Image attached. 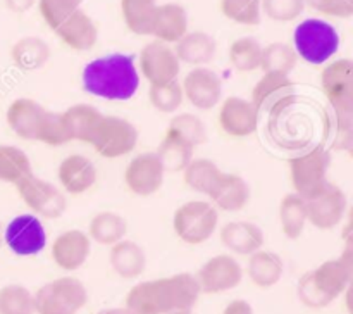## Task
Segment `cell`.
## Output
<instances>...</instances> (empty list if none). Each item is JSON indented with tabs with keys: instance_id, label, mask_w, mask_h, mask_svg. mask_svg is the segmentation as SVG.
<instances>
[{
	"instance_id": "cell-1",
	"label": "cell",
	"mask_w": 353,
	"mask_h": 314,
	"mask_svg": "<svg viewBox=\"0 0 353 314\" xmlns=\"http://www.w3.org/2000/svg\"><path fill=\"white\" fill-rule=\"evenodd\" d=\"M200 292L192 273H176L164 278L140 282L128 292L124 307L131 314H172L192 311Z\"/></svg>"
},
{
	"instance_id": "cell-2",
	"label": "cell",
	"mask_w": 353,
	"mask_h": 314,
	"mask_svg": "<svg viewBox=\"0 0 353 314\" xmlns=\"http://www.w3.org/2000/svg\"><path fill=\"white\" fill-rule=\"evenodd\" d=\"M83 88L105 100H130L140 88L137 62L128 54H109L93 59L81 75Z\"/></svg>"
},
{
	"instance_id": "cell-3",
	"label": "cell",
	"mask_w": 353,
	"mask_h": 314,
	"mask_svg": "<svg viewBox=\"0 0 353 314\" xmlns=\"http://www.w3.org/2000/svg\"><path fill=\"white\" fill-rule=\"evenodd\" d=\"M352 276V248L347 247L340 257L327 259L317 268L303 273L296 285V297L309 309H324L347 292Z\"/></svg>"
},
{
	"instance_id": "cell-4",
	"label": "cell",
	"mask_w": 353,
	"mask_h": 314,
	"mask_svg": "<svg viewBox=\"0 0 353 314\" xmlns=\"http://www.w3.org/2000/svg\"><path fill=\"white\" fill-rule=\"evenodd\" d=\"M293 48L302 61L309 64H327L340 48L336 28L319 17L303 19L293 31Z\"/></svg>"
},
{
	"instance_id": "cell-5",
	"label": "cell",
	"mask_w": 353,
	"mask_h": 314,
	"mask_svg": "<svg viewBox=\"0 0 353 314\" xmlns=\"http://www.w3.org/2000/svg\"><path fill=\"white\" fill-rule=\"evenodd\" d=\"M321 88L333 107L338 130L350 135L353 114V62L350 59L327 62L321 72Z\"/></svg>"
},
{
	"instance_id": "cell-6",
	"label": "cell",
	"mask_w": 353,
	"mask_h": 314,
	"mask_svg": "<svg viewBox=\"0 0 353 314\" xmlns=\"http://www.w3.org/2000/svg\"><path fill=\"white\" fill-rule=\"evenodd\" d=\"M88 302V290L74 276H61L45 283L34 293L37 314H78Z\"/></svg>"
},
{
	"instance_id": "cell-7",
	"label": "cell",
	"mask_w": 353,
	"mask_h": 314,
	"mask_svg": "<svg viewBox=\"0 0 353 314\" xmlns=\"http://www.w3.org/2000/svg\"><path fill=\"white\" fill-rule=\"evenodd\" d=\"M172 228L185 244L202 245L219 228V210L209 200H188L176 209Z\"/></svg>"
},
{
	"instance_id": "cell-8",
	"label": "cell",
	"mask_w": 353,
	"mask_h": 314,
	"mask_svg": "<svg viewBox=\"0 0 353 314\" xmlns=\"http://www.w3.org/2000/svg\"><path fill=\"white\" fill-rule=\"evenodd\" d=\"M331 155L324 147L310 148L290 159V181L296 195L309 199L327 185Z\"/></svg>"
},
{
	"instance_id": "cell-9",
	"label": "cell",
	"mask_w": 353,
	"mask_h": 314,
	"mask_svg": "<svg viewBox=\"0 0 353 314\" xmlns=\"http://www.w3.org/2000/svg\"><path fill=\"white\" fill-rule=\"evenodd\" d=\"M21 200L28 206V209L38 217L57 219L68 209V199L64 192L54 183L40 178L34 173L21 179L16 185Z\"/></svg>"
},
{
	"instance_id": "cell-10",
	"label": "cell",
	"mask_w": 353,
	"mask_h": 314,
	"mask_svg": "<svg viewBox=\"0 0 353 314\" xmlns=\"http://www.w3.org/2000/svg\"><path fill=\"white\" fill-rule=\"evenodd\" d=\"M138 138H140V135H138L137 126L133 123H130L124 117L103 114L90 145L102 157L117 159L131 154L137 147Z\"/></svg>"
},
{
	"instance_id": "cell-11",
	"label": "cell",
	"mask_w": 353,
	"mask_h": 314,
	"mask_svg": "<svg viewBox=\"0 0 353 314\" xmlns=\"http://www.w3.org/2000/svg\"><path fill=\"white\" fill-rule=\"evenodd\" d=\"M296 99V88L290 75H274L264 72L262 78L254 85L250 104L255 107L259 116H278L293 106Z\"/></svg>"
},
{
	"instance_id": "cell-12",
	"label": "cell",
	"mask_w": 353,
	"mask_h": 314,
	"mask_svg": "<svg viewBox=\"0 0 353 314\" xmlns=\"http://www.w3.org/2000/svg\"><path fill=\"white\" fill-rule=\"evenodd\" d=\"M137 68L140 76H143L148 81V86L164 85V83L178 79L181 62L172 45L154 40L140 50Z\"/></svg>"
},
{
	"instance_id": "cell-13",
	"label": "cell",
	"mask_w": 353,
	"mask_h": 314,
	"mask_svg": "<svg viewBox=\"0 0 353 314\" xmlns=\"http://www.w3.org/2000/svg\"><path fill=\"white\" fill-rule=\"evenodd\" d=\"M200 292L207 295L230 292L243 279V266L233 254H217L205 261L195 275Z\"/></svg>"
},
{
	"instance_id": "cell-14",
	"label": "cell",
	"mask_w": 353,
	"mask_h": 314,
	"mask_svg": "<svg viewBox=\"0 0 353 314\" xmlns=\"http://www.w3.org/2000/svg\"><path fill=\"white\" fill-rule=\"evenodd\" d=\"M307 200V216L309 223L317 230H334L343 223V217L347 214L348 200L343 190L340 186L327 183L324 188L314 193Z\"/></svg>"
},
{
	"instance_id": "cell-15",
	"label": "cell",
	"mask_w": 353,
	"mask_h": 314,
	"mask_svg": "<svg viewBox=\"0 0 353 314\" xmlns=\"http://www.w3.org/2000/svg\"><path fill=\"white\" fill-rule=\"evenodd\" d=\"M7 247L21 257L40 254L47 245V233L40 217L34 214H19L3 230Z\"/></svg>"
},
{
	"instance_id": "cell-16",
	"label": "cell",
	"mask_w": 353,
	"mask_h": 314,
	"mask_svg": "<svg viewBox=\"0 0 353 314\" xmlns=\"http://www.w3.org/2000/svg\"><path fill=\"white\" fill-rule=\"evenodd\" d=\"M165 171L155 152L138 154L124 169V183L128 190L138 197H150L164 185Z\"/></svg>"
},
{
	"instance_id": "cell-17",
	"label": "cell",
	"mask_w": 353,
	"mask_h": 314,
	"mask_svg": "<svg viewBox=\"0 0 353 314\" xmlns=\"http://www.w3.org/2000/svg\"><path fill=\"white\" fill-rule=\"evenodd\" d=\"M183 95L193 107L210 110L219 106L223 99V79L214 69L202 66L193 68L181 81Z\"/></svg>"
},
{
	"instance_id": "cell-18",
	"label": "cell",
	"mask_w": 353,
	"mask_h": 314,
	"mask_svg": "<svg viewBox=\"0 0 353 314\" xmlns=\"http://www.w3.org/2000/svg\"><path fill=\"white\" fill-rule=\"evenodd\" d=\"M50 110L45 109L40 102L28 97H21L10 102L7 107L6 121L7 126L12 130L16 137L23 140H40V135L43 131L45 121H47Z\"/></svg>"
},
{
	"instance_id": "cell-19",
	"label": "cell",
	"mask_w": 353,
	"mask_h": 314,
	"mask_svg": "<svg viewBox=\"0 0 353 314\" xmlns=\"http://www.w3.org/2000/svg\"><path fill=\"white\" fill-rule=\"evenodd\" d=\"M261 116L252 106L250 100L243 97L231 95L221 102L219 126L226 135L233 138L250 137L257 131Z\"/></svg>"
},
{
	"instance_id": "cell-20",
	"label": "cell",
	"mask_w": 353,
	"mask_h": 314,
	"mask_svg": "<svg viewBox=\"0 0 353 314\" xmlns=\"http://www.w3.org/2000/svg\"><path fill=\"white\" fill-rule=\"evenodd\" d=\"M50 254L57 268L64 271H76L88 261L92 254V240L86 231L68 230L54 238Z\"/></svg>"
},
{
	"instance_id": "cell-21",
	"label": "cell",
	"mask_w": 353,
	"mask_h": 314,
	"mask_svg": "<svg viewBox=\"0 0 353 314\" xmlns=\"http://www.w3.org/2000/svg\"><path fill=\"white\" fill-rule=\"evenodd\" d=\"M57 178L62 192L81 195L95 185L99 173L92 159L81 154H71L59 164Z\"/></svg>"
},
{
	"instance_id": "cell-22",
	"label": "cell",
	"mask_w": 353,
	"mask_h": 314,
	"mask_svg": "<svg viewBox=\"0 0 353 314\" xmlns=\"http://www.w3.org/2000/svg\"><path fill=\"white\" fill-rule=\"evenodd\" d=\"M221 244L231 254L248 257L264 247V231L259 224L247 219L230 221L219 228Z\"/></svg>"
},
{
	"instance_id": "cell-23",
	"label": "cell",
	"mask_w": 353,
	"mask_h": 314,
	"mask_svg": "<svg viewBox=\"0 0 353 314\" xmlns=\"http://www.w3.org/2000/svg\"><path fill=\"white\" fill-rule=\"evenodd\" d=\"M54 31L62 43L76 52L90 50L95 47L97 40H99L97 23L83 9H78L71 16L65 17Z\"/></svg>"
},
{
	"instance_id": "cell-24",
	"label": "cell",
	"mask_w": 353,
	"mask_h": 314,
	"mask_svg": "<svg viewBox=\"0 0 353 314\" xmlns=\"http://www.w3.org/2000/svg\"><path fill=\"white\" fill-rule=\"evenodd\" d=\"M188 33V12L181 3L165 2L157 6L152 21L150 37L162 43L174 45Z\"/></svg>"
},
{
	"instance_id": "cell-25",
	"label": "cell",
	"mask_w": 353,
	"mask_h": 314,
	"mask_svg": "<svg viewBox=\"0 0 353 314\" xmlns=\"http://www.w3.org/2000/svg\"><path fill=\"white\" fill-rule=\"evenodd\" d=\"M250 197V185H248L243 176L234 175V173H223L216 188L210 193L209 202L217 210L238 213V210L245 209L248 206Z\"/></svg>"
},
{
	"instance_id": "cell-26",
	"label": "cell",
	"mask_w": 353,
	"mask_h": 314,
	"mask_svg": "<svg viewBox=\"0 0 353 314\" xmlns=\"http://www.w3.org/2000/svg\"><path fill=\"white\" fill-rule=\"evenodd\" d=\"M61 117L69 141L78 140L90 144L103 114L92 104H76L61 112Z\"/></svg>"
},
{
	"instance_id": "cell-27",
	"label": "cell",
	"mask_w": 353,
	"mask_h": 314,
	"mask_svg": "<svg viewBox=\"0 0 353 314\" xmlns=\"http://www.w3.org/2000/svg\"><path fill=\"white\" fill-rule=\"evenodd\" d=\"M172 48L181 64L202 68L216 57L217 43L212 35L205 31H188L181 40L176 41Z\"/></svg>"
},
{
	"instance_id": "cell-28",
	"label": "cell",
	"mask_w": 353,
	"mask_h": 314,
	"mask_svg": "<svg viewBox=\"0 0 353 314\" xmlns=\"http://www.w3.org/2000/svg\"><path fill=\"white\" fill-rule=\"evenodd\" d=\"M109 262L117 276L124 279H134L143 275L147 269V252L140 244L124 238L110 247Z\"/></svg>"
},
{
	"instance_id": "cell-29",
	"label": "cell",
	"mask_w": 353,
	"mask_h": 314,
	"mask_svg": "<svg viewBox=\"0 0 353 314\" xmlns=\"http://www.w3.org/2000/svg\"><path fill=\"white\" fill-rule=\"evenodd\" d=\"M247 275L250 282L259 288H271L281 282L283 275H285V262H283L281 255L276 252L261 248L248 255Z\"/></svg>"
},
{
	"instance_id": "cell-30",
	"label": "cell",
	"mask_w": 353,
	"mask_h": 314,
	"mask_svg": "<svg viewBox=\"0 0 353 314\" xmlns=\"http://www.w3.org/2000/svg\"><path fill=\"white\" fill-rule=\"evenodd\" d=\"M155 155L165 173H183V169L195 157V147L174 130L168 128L159 144V148L155 150Z\"/></svg>"
},
{
	"instance_id": "cell-31",
	"label": "cell",
	"mask_w": 353,
	"mask_h": 314,
	"mask_svg": "<svg viewBox=\"0 0 353 314\" xmlns=\"http://www.w3.org/2000/svg\"><path fill=\"white\" fill-rule=\"evenodd\" d=\"M10 57L21 71H37L41 69L52 57L50 45L40 37L28 35L19 38L10 48Z\"/></svg>"
},
{
	"instance_id": "cell-32",
	"label": "cell",
	"mask_w": 353,
	"mask_h": 314,
	"mask_svg": "<svg viewBox=\"0 0 353 314\" xmlns=\"http://www.w3.org/2000/svg\"><path fill=\"white\" fill-rule=\"evenodd\" d=\"M279 226L283 235L290 240H296L302 237L305 226L309 224L307 216V200L303 197L296 195L295 192H290L283 195L278 207Z\"/></svg>"
},
{
	"instance_id": "cell-33",
	"label": "cell",
	"mask_w": 353,
	"mask_h": 314,
	"mask_svg": "<svg viewBox=\"0 0 353 314\" xmlns=\"http://www.w3.org/2000/svg\"><path fill=\"white\" fill-rule=\"evenodd\" d=\"M128 233V223L121 214L114 210H100L90 219L86 235L90 240L103 247H112L117 242L124 240Z\"/></svg>"
},
{
	"instance_id": "cell-34",
	"label": "cell",
	"mask_w": 353,
	"mask_h": 314,
	"mask_svg": "<svg viewBox=\"0 0 353 314\" xmlns=\"http://www.w3.org/2000/svg\"><path fill=\"white\" fill-rule=\"evenodd\" d=\"M223 173V169L216 162L210 161V159L193 157L192 162L183 169L181 175L183 181H185L188 188H192L196 193H202V195L209 199Z\"/></svg>"
},
{
	"instance_id": "cell-35",
	"label": "cell",
	"mask_w": 353,
	"mask_h": 314,
	"mask_svg": "<svg viewBox=\"0 0 353 314\" xmlns=\"http://www.w3.org/2000/svg\"><path fill=\"white\" fill-rule=\"evenodd\" d=\"M157 6V0H121V14L128 30L141 37L150 35Z\"/></svg>"
},
{
	"instance_id": "cell-36",
	"label": "cell",
	"mask_w": 353,
	"mask_h": 314,
	"mask_svg": "<svg viewBox=\"0 0 353 314\" xmlns=\"http://www.w3.org/2000/svg\"><path fill=\"white\" fill-rule=\"evenodd\" d=\"M33 173L26 152L14 145H0V181L16 186Z\"/></svg>"
},
{
	"instance_id": "cell-37",
	"label": "cell",
	"mask_w": 353,
	"mask_h": 314,
	"mask_svg": "<svg viewBox=\"0 0 353 314\" xmlns=\"http://www.w3.org/2000/svg\"><path fill=\"white\" fill-rule=\"evenodd\" d=\"M299 62L295 48L292 43L285 41H272L262 47L261 71L274 72V75H290Z\"/></svg>"
},
{
	"instance_id": "cell-38",
	"label": "cell",
	"mask_w": 353,
	"mask_h": 314,
	"mask_svg": "<svg viewBox=\"0 0 353 314\" xmlns=\"http://www.w3.org/2000/svg\"><path fill=\"white\" fill-rule=\"evenodd\" d=\"M262 47L264 45L254 37L236 38L230 45V52H228L231 66L240 72H254L261 69Z\"/></svg>"
},
{
	"instance_id": "cell-39",
	"label": "cell",
	"mask_w": 353,
	"mask_h": 314,
	"mask_svg": "<svg viewBox=\"0 0 353 314\" xmlns=\"http://www.w3.org/2000/svg\"><path fill=\"white\" fill-rule=\"evenodd\" d=\"M0 314H37L34 293L19 283H9L0 288Z\"/></svg>"
},
{
	"instance_id": "cell-40",
	"label": "cell",
	"mask_w": 353,
	"mask_h": 314,
	"mask_svg": "<svg viewBox=\"0 0 353 314\" xmlns=\"http://www.w3.org/2000/svg\"><path fill=\"white\" fill-rule=\"evenodd\" d=\"M148 99L152 107L162 114H176L179 107L185 102L181 81L164 83V85H150L148 88Z\"/></svg>"
},
{
	"instance_id": "cell-41",
	"label": "cell",
	"mask_w": 353,
	"mask_h": 314,
	"mask_svg": "<svg viewBox=\"0 0 353 314\" xmlns=\"http://www.w3.org/2000/svg\"><path fill=\"white\" fill-rule=\"evenodd\" d=\"M219 9L226 19L243 26H257L262 19L261 0H221Z\"/></svg>"
},
{
	"instance_id": "cell-42",
	"label": "cell",
	"mask_w": 353,
	"mask_h": 314,
	"mask_svg": "<svg viewBox=\"0 0 353 314\" xmlns=\"http://www.w3.org/2000/svg\"><path fill=\"white\" fill-rule=\"evenodd\" d=\"M168 128H171L176 133L181 135L195 148L199 145H205L209 141V131H207L205 123L202 121V117L193 112L174 114L171 117V121H169Z\"/></svg>"
},
{
	"instance_id": "cell-43",
	"label": "cell",
	"mask_w": 353,
	"mask_h": 314,
	"mask_svg": "<svg viewBox=\"0 0 353 314\" xmlns=\"http://www.w3.org/2000/svg\"><path fill=\"white\" fill-rule=\"evenodd\" d=\"M262 14L276 23H292L299 19L307 7V0H261Z\"/></svg>"
},
{
	"instance_id": "cell-44",
	"label": "cell",
	"mask_w": 353,
	"mask_h": 314,
	"mask_svg": "<svg viewBox=\"0 0 353 314\" xmlns=\"http://www.w3.org/2000/svg\"><path fill=\"white\" fill-rule=\"evenodd\" d=\"M83 2L85 0H37L41 17L52 30H55L72 12L81 9Z\"/></svg>"
},
{
	"instance_id": "cell-45",
	"label": "cell",
	"mask_w": 353,
	"mask_h": 314,
	"mask_svg": "<svg viewBox=\"0 0 353 314\" xmlns=\"http://www.w3.org/2000/svg\"><path fill=\"white\" fill-rule=\"evenodd\" d=\"M38 141L48 145V147H61V145L68 144L69 140H68V135H65L64 124H62L61 112H54V110L48 112L43 131H41L40 140Z\"/></svg>"
},
{
	"instance_id": "cell-46",
	"label": "cell",
	"mask_w": 353,
	"mask_h": 314,
	"mask_svg": "<svg viewBox=\"0 0 353 314\" xmlns=\"http://www.w3.org/2000/svg\"><path fill=\"white\" fill-rule=\"evenodd\" d=\"M307 6L327 17L348 19L353 16V0H307Z\"/></svg>"
},
{
	"instance_id": "cell-47",
	"label": "cell",
	"mask_w": 353,
	"mask_h": 314,
	"mask_svg": "<svg viewBox=\"0 0 353 314\" xmlns=\"http://www.w3.org/2000/svg\"><path fill=\"white\" fill-rule=\"evenodd\" d=\"M223 314H254V307L243 299H234L224 307Z\"/></svg>"
},
{
	"instance_id": "cell-48",
	"label": "cell",
	"mask_w": 353,
	"mask_h": 314,
	"mask_svg": "<svg viewBox=\"0 0 353 314\" xmlns=\"http://www.w3.org/2000/svg\"><path fill=\"white\" fill-rule=\"evenodd\" d=\"M7 9L14 14H24L37 6V0H3Z\"/></svg>"
},
{
	"instance_id": "cell-49",
	"label": "cell",
	"mask_w": 353,
	"mask_h": 314,
	"mask_svg": "<svg viewBox=\"0 0 353 314\" xmlns=\"http://www.w3.org/2000/svg\"><path fill=\"white\" fill-rule=\"evenodd\" d=\"M97 314H131L126 307H109V309H102Z\"/></svg>"
},
{
	"instance_id": "cell-50",
	"label": "cell",
	"mask_w": 353,
	"mask_h": 314,
	"mask_svg": "<svg viewBox=\"0 0 353 314\" xmlns=\"http://www.w3.org/2000/svg\"><path fill=\"white\" fill-rule=\"evenodd\" d=\"M172 314H193L192 311H178V313H172Z\"/></svg>"
},
{
	"instance_id": "cell-51",
	"label": "cell",
	"mask_w": 353,
	"mask_h": 314,
	"mask_svg": "<svg viewBox=\"0 0 353 314\" xmlns=\"http://www.w3.org/2000/svg\"><path fill=\"white\" fill-rule=\"evenodd\" d=\"M3 240V231H2V226H0V244H2Z\"/></svg>"
}]
</instances>
